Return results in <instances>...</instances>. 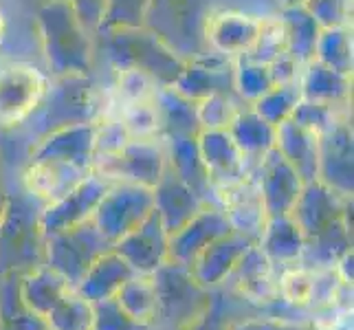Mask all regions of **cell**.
Listing matches in <instances>:
<instances>
[{"mask_svg": "<svg viewBox=\"0 0 354 330\" xmlns=\"http://www.w3.org/2000/svg\"><path fill=\"white\" fill-rule=\"evenodd\" d=\"M33 201L9 199L0 214V277L44 264V234Z\"/></svg>", "mask_w": 354, "mask_h": 330, "instance_id": "6da1fadb", "label": "cell"}, {"mask_svg": "<svg viewBox=\"0 0 354 330\" xmlns=\"http://www.w3.org/2000/svg\"><path fill=\"white\" fill-rule=\"evenodd\" d=\"M156 288L154 330H187L209 309L214 291L201 286L192 268L165 262L152 273Z\"/></svg>", "mask_w": 354, "mask_h": 330, "instance_id": "7a4b0ae2", "label": "cell"}, {"mask_svg": "<svg viewBox=\"0 0 354 330\" xmlns=\"http://www.w3.org/2000/svg\"><path fill=\"white\" fill-rule=\"evenodd\" d=\"M111 249L113 244L102 236L93 218H88L44 238V264L62 275L73 288H77L95 260Z\"/></svg>", "mask_w": 354, "mask_h": 330, "instance_id": "3957f363", "label": "cell"}, {"mask_svg": "<svg viewBox=\"0 0 354 330\" xmlns=\"http://www.w3.org/2000/svg\"><path fill=\"white\" fill-rule=\"evenodd\" d=\"M154 210V192L150 187L124 183L108 187L93 214V223L102 236L115 244L137 229Z\"/></svg>", "mask_w": 354, "mask_h": 330, "instance_id": "277c9868", "label": "cell"}, {"mask_svg": "<svg viewBox=\"0 0 354 330\" xmlns=\"http://www.w3.org/2000/svg\"><path fill=\"white\" fill-rule=\"evenodd\" d=\"M106 190L108 183L102 176L93 174V176H84L62 199L48 203L40 214V227L44 238L93 218Z\"/></svg>", "mask_w": 354, "mask_h": 330, "instance_id": "5b68a950", "label": "cell"}, {"mask_svg": "<svg viewBox=\"0 0 354 330\" xmlns=\"http://www.w3.org/2000/svg\"><path fill=\"white\" fill-rule=\"evenodd\" d=\"M231 225L221 207H203L185 227L167 240V260L192 268L198 255L218 238L231 234Z\"/></svg>", "mask_w": 354, "mask_h": 330, "instance_id": "8992f818", "label": "cell"}, {"mask_svg": "<svg viewBox=\"0 0 354 330\" xmlns=\"http://www.w3.org/2000/svg\"><path fill=\"white\" fill-rule=\"evenodd\" d=\"M227 284L242 302L251 304V306L271 309L273 304H277V268L258 244H253L242 255L225 286Z\"/></svg>", "mask_w": 354, "mask_h": 330, "instance_id": "52a82bcc", "label": "cell"}, {"mask_svg": "<svg viewBox=\"0 0 354 330\" xmlns=\"http://www.w3.org/2000/svg\"><path fill=\"white\" fill-rule=\"evenodd\" d=\"M167 240L169 236L161 223V216L152 210L137 229L113 244V251L132 266L134 273L152 275L158 266L167 262Z\"/></svg>", "mask_w": 354, "mask_h": 330, "instance_id": "ba28073f", "label": "cell"}, {"mask_svg": "<svg viewBox=\"0 0 354 330\" xmlns=\"http://www.w3.org/2000/svg\"><path fill=\"white\" fill-rule=\"evenodd\" d=\"M344 194L328 187L319 178L304 183L299 196L290 210V218L295 220V225L304 234V238H313L315 234L324 231L328 225H333L335 220H341L346 214Z\"/></svg>", "mask_w": 354, "mask_h": 330, "instance_id": "9c48e42d", "label": "cell"}, {"mask_svg": "<svg viewBox=\"0 0 354 330\" xmlns=\"http://www.w3.org/2000/svg\"><path fill=\"white\" fill-rule=\"evenodd\" d=\"M253 244L255 242L251 238L236 234V231L214 240L209 247L198 255L196 262L192 264L194 279L209 291L225 286L229 275L234 273V268L242 260V255L247 253Z\"/></svg>", "mask_w": 354, "mask_h": 330, "instance_id": "30bf717a", "label": "cell"}, {"mask_svg": "<svg viewBox=\"0 0 354 330\" xmlns=\"http://www.w3.org/2000/svg\"><path fill=\"white\" fill-rule=\"evenodd\" d=\"M154 210L161 216L167 236L176 234L196 216L205 203L194 194L174 172H163L161 181L154 185Z\"/></svg>", "mask_w": 354, "mask_h": 330, "instance_id": "8fae6325", "label": "cell"}, {"mask_svg": "<svg viewBox=\"0 0 354 330\" xmlns=\"http://www.w3.org/2000/svg\"><path fill=\"white\" fill-rule=\"evenodd\" d=\"M258 187L264 201L266 216L277 218V216L290 214L292 205H295L299 192L304 187V181L299 178V174L292 169V165L284 156H275L264 165Z\"/></svg>", "mask_w": 354, "mask_h": 330, "instance_id": "7c38bea8", "label": "cell"}, {"mask_svg": "<svg viewBox=\"0 0 354 330\" xmlns=\"http://www.w3.org/2000/svg\"><path fill=\"white\" fill-rule=\"evenodd\" d=\"M304 242H306V238H304L299 227L295 225V220L290 216H277L266 220V225L255 244H258L262 253L279 271V268H286L299 262Z\"/></svg>", "mask_w": 354, "mask_h": 330, "instance_id": "4fadbf2b", "label": "cell"}, {"mask_svg": "<svg viewBox=\"0 0 354 330\" xmlns=\"http://www.w3.org/2000/svg\"><path fill=\"white\" fill-rule=\"evenodd\" d=\"M134 275L132 266L121 258L117 251H106L104 255L95 260V264L86 271L84 279L77 284V293L88 302H100L115 297L117 291L124 286Z\"/></svg>", "mask_w": 354, "mask_h": 330, "instance_id": "5bb4252c", "label": "cell"}, {"mask_svg": "<svg viewBox=\"0 0 354 330\" xmlns=\"http://www.w3.org/2000/svg\"><path fill=\"white\" fill-rule=\"evenodd\" d=\"M18 288H20L22 302L27 304L35 315H40L42 320L73 291V286L66 279L59 273H55L53 268H48L46 264L33 268V271L22 273Z\"/></svg>", "mask_w": 354, "mask_h": 330, "instance_id": "9a60e30c", "label": "cell"}, {"mask_svg": "<svg viewBox=\"0 0 354 330\" xmlns=\"http://www.w3.org/2000/svg\"><path fill=\"white\" fill-rule=\"evenodd\" d=\"M352 251L350 229L346 227V220H335L324 231L315 234L313 238H306L304 242V251L299 255V266L317 271V268H335L339 260L346 253Z\"/></svg>", "mask_w": 354, "mask_h": 330, "instance_id": "2e32d148", "label": "cell"}, {"mask_svg": "<svg viewBox=\"0 0 354 330\" xmlns=\"http://www.w3.org/2000/svg\"><path fill=\"white\" fill-rule=\"evenodd\" d=\"M20 275L9 273L0 277V330H48L42 317L22 302Z\"/></svg>", "mask_w": 354, "mask_h": 330, "instance_id": "e0dca14e", "label": "cell"}, {"mask_svg": "<svg viewBox=\"0 0 354 330\" xmlns=\"http://www.w3.org/2000/svg\"><path fill=\"white\" fill-rule=\"evenodd\" d=\"M117 304L124 309L132 320L141 324L154 326L156 317V288L152 275H141L134 273L128 282L117 291L115 295Z\"/></svg>", "mask_w": 354, "mask_h": 330, "instance_id": "ac0fdd59", "label": "cell"}, {"mask_svg": "<svg viewBox=\"0 0 354 330\" xmlns=\"http://www.w3.org/2000/svg\"><path fill=\"white\" fill-rule=\"evenodd\" d=\"M310 291H313V273L299 264H292L277 271V304L306 313L310 306Z\"/></svg>", "mask_w": 354, "mask_h": 330, "instance_id": "d6986e66", "label": "cell"}, {"mask_svg": "<svg viewBox=\"0 0 354 330\" xmlns=\"http://www.w3.org/2000/svg\"><path fill=\"white\" fill-rule=\"evenodd\" d=\"M48 330H93V302L73 288L57 306L44 317Z\"/></svg>", "mask_w": 354, "mask_h": 330, "instance_id": "ffe728a7", "label": "cell"}, {"mask_svg": "<svg viewBox=\"0 0 354 330\" xmlns=\"http://www.w3.org/2000/svg\"><path fill=\"white\" fill-rule=\"evenodd\" d=\"M93 330H154V326L132 320L115 297H108L93 304Z\"/></svg>", "mask_w": 354, "mask_h": 330, "instance_id": "44dd1931", "label": "cell"}, {"mask_svg": "<svg viewBox=\"0 0 354 330\" xmlns=\"http://www.w3.org/2000/svg\"><path fill=\"white\" fill-rule=\"evenodd\" d=\"M352 315V302H333L308 313L313 330H341Z\"/></svg>", "mask_w": 354, "mask_h": 330, "instance_id": "7402d4cb", "label": "cell"}, {"mask_svg": "<svg viewBox=\"0 0 354 330\" xmlns=\"http://www.w3.org/2000/svg\"><path fill=\"white\" fill-rule=\"evenodd\" d=\"M229 326L231 322H227L225 286H221V288H214L209 309H207L187 330H229Z\"/></svg>", "mask_w": 354, "mask_h": 330, "instance_id": "603a6c76", "label": "cell"}, {"mask_svg": "<svg viewBox=\"0 0 354 330\" xmlns=\"http://www.w3.org/2000/svg\"><path fill=\"white\" fill-rule=\"evenodd\" d=\"M229 330H299L297 326L273 320V317H253V320L231 322Z\"/></svg>", "mask_w": 354, "mask_h": 330, "instance_id": "cb8c5ba5", "label": "cell"}]
</instances>
